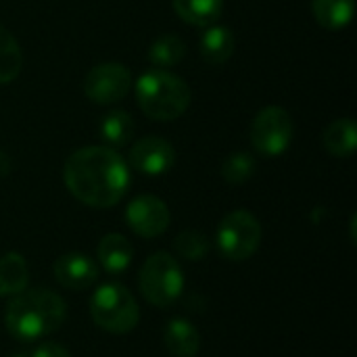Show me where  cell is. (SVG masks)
<instances>
[{"mask_svg":"<svg viewBox=\"0 0 357 357\" xmlns=\"http://www.w3.org/2000/svg\"><path fill=\"white\" fill-rule=\"evenodd\" d=\"M63 180L79 203L107 209L117 205L130 186V167L111 146H84L69 155Z\"/></svg>","mask_w":357,"mask_h":357,"instance_id":"1","label":"cell"},{"mask_svg":"<svg viewBox=\"0 0 357 357\" xmlns=\"http://www.w3.org/2000/svg\"><path fill=\"white\" fill-rule=\"evenodd\" d=\"M65 318L67 305L56 293L50 289H25L6 305L4 326L13 339L31 343L56 333Z\"/></svg>","mask_w":357,"mask_h":357,"instance_id":"2","label":"cell"},{"mask_svg":"<svg viewBox=\"0 0 357 357\" xmlns=\"http://www.w3.org/2000/svg\"><path fill=\"white\" fill-rule=\"evenodd\" d=\"M136 102L140 111L157 121L178 119L190 105V88L188 84L165 69L144 71L136 79Z\"/></svg>","mask_w":357,"mask_h":357,"instance_id":"3","label":"cell"},{"mask_svg":"<svg viewBox=\"0 0 357 357\" xmlns=\"http://www.w3.org/2000/svg\"><path fill=\"white\" fill-rule=\"evenodd\" d=\"M92 322L111 335H128L140 322V310L134 295L121 284H102L90 299Z\"/></svg>","mask_w":357,"mask_h":357,"instance_id":"4","label":"cell"},{"mask_svg":"<svg viewBox=\"0 0 357 357\" xmlns=\"http://www.w3.org/2000/svg\"><path fill=\"white\" fill-rule=\"evenodd\" d=\"M138 287L142 297L155 307L174 305L184 291V274L180 264L165 251L153 253L140 268Z\"/></svg>","mask_w":357,"mask_h":357,"instance_id":"5","label":"cell"},{"mask_svg":"<svg viewBox=\"0 0 357 357\" xmlns=\"http://www.w3.org/2000/svg\"><path fill=\"white\" fill-rule=\"evenodd\" d=\"M261 243V226L257 218L245 209H236L228 213L220 226L215 245L222 257L228 261H247L253 257Z\"/></svg>","mask_w":357,"mask_h":357,"instance_id":"6","label":"cell"},{"mask_svg":"<svg viewBox=\"0 0 357 357\" xmlns=\"http://www.w3.org/2000/svg\"><path fill=\"white\" fill-rule=\"evenodd\" d=\"M293 132V117L287 109L266 107L251 123V144L264 157H278L289 149Z\"/></svg>","mask_w":357,"mask_h":357,"instance_id":"7","label":"cell"},{"mask_svg":"<svg viewBox=\"0 0 357 357\" xmlns=\"http://www.w3.org/2000/svg\"><path fill=\"white\" fill-rule=\"evenodd\" d=\"M132 88V73L121 63H100L84 79V94L98 105L121 100Z\"/></svg>","mask_w":357,"mask_h":357,"instance_id":"8","label":"cell"},{"mask_svg":"<svg viewBox=\"0 0 357 357\" xmlns=\"http://www.w3.org/2000/svg\"><path fill=\"white\" fill-rule=\"evenodd\" d=\"M126 222L134 234L142 238H155L169 228V209L159 197L140 195L128 205Z\"/></svg>","mask_w":357,"mask_h":357,"instance_id":"9","label":"cell"},{"mask_svg":"<svg viewBox=\"0 0 357 357\" xmlns=\"http://www.w3.org/2000/svg\"><path fill=\"white\" fill-rule=\"evenodd\" d=\"M176 163L174 146L159 136L140 138L130 151V165L144 176H161L167 174Z\"/></svg>","mask_w":357,"mask_h":357,"instance_id":"10","label":"cell"},{"mask_svg":"<svg viewBox=\"0 0 357 357\" xmlns=\"http://www.w3.org/2000/svg\"><path fill=\"white\" fill-rule=\"evenodd\" d=\"M52 274L56 282L69 291H86L98 280V266L82 253H65L54 266Z\"/></svg>","mask_w":357,"mask_h":357,"instance_id":"11","label":"cell"},{"mask_svg":"<svg viewBox=\"0 0 357 357\" xmlns=\"http://www.w3.org/2000/svg\"><path fill=\"white\" fill-rule=\"evenodd\" d=\"M96 255H98L100 266L109 274H121L130 268V264L134 259V247L130 245V241L126 236L113 232V234H107L100 238Z\"/></svg>","mask_w":357,"mask_h":357,"instance_id":"12","label":"cell"},{"mask_svg":"<svg viewBox=\"0 0 357 357\" xmlns=\"http://www.w3.org/2000/svg\"><path fill=\"white\" fill-rule=\"evenodd\" d=\"M163 343L174 357H197L201 337L188 320L176 318L167 322L163 331Z\"/></svg>","mask_w":357,"mask_h":357,"instance_id":"13","label":"cell"},{"mask_svg":"<svg viewBox=\"0 0 357 357\" xmlns=\"http://www.w3.org/2000/svg\"><path fill=\"white\" fill-rule=\"evenodd\" d=\"M201 56L209 63V65H222L226 63L236 48V38L232 33L230 27L224 25H211L205 29V33L201 36Z\"/></svg>","mask_w":357,"mask_h":357,"instance_id":"14","label":"cell"},{"mask_svg":"<svg viewBox=\"0 0 357 357\" xmlns=\"http://www.w3.org/2000/svg\"><path fill=\"white\" fill-rule=\"evenodd\" d=\"M176 15L195 27H211L224 13V0H172Z\"/></svg>","mask_w":357,"mask_h":357,"instance_id":"15","label":"cell"},{"mask_svg":"<svg viewBox=\"0 0 357 357\" xmlns=\"http://www.w3.org/2000/svg\"><path fill=\"white\" fill-rule=\"evenodd\" d=\"M322 144L335 157H351L357 146L356 121L349 117L333 121L322 134Z\"/></svg>","mask_w":357,"mask_h":357,"instance_id":"16","label":"cell"},{"mask_svg":"<svg viewBox=\"0 0 357 357\" xmlns=\"http://www.w3.org/2000/svg\"><path fill=\"white\" fill-rule=\"evenodd\" d=\"M356 0H312L316 21L326 29H343L351 23Z\"/></svg>","mask_w":357,"mask_h":357,"instance_id":"17","label":"cell"},{"mask_svg":"<svg viewBox=\"0 0 357 357\" xmlns=\"http://www.w3.org/2000/svg\"><path fill=\"white\" fill-rule=\"evenodd\" d=\"M134 130L136 126H134L132 115L119 109L105 113L98 123V134L102 142L109 146H126L134 138Z\"/></svg>","mask_w":357,"mask_h":357,"instance_id":"18","label":"cell"},{"mask_svg":"<svg viewBox=\"0 0 357 357\" xmlns=\"http://www.w3.org/2000/svg\"><path fill=\"white\" fill-rule=\"evenodd\" d=\"M27 289L25 257L10 251L0 259V297H15Z\"/></svg>","mask_w":357,"mask_h":357,"instance_id":"19","label":"cell"},{"mask_svg":"<svg viewBox=\"0 0 357 357\" xmlns=\"http://www.w3.org/2000/svg\"><path fill=\"white\" fill-rule=\"evenodd\" d=\"M23 67V52L15 36L0 25V84H10L19 77Z\"/></svg>","mask_w":357,"mask_h":357,"instance_id":"20","label":"cell"},{"mask_svg":"<svg viewBox=\"0 0 357 357\" xmlns=\"http://www.w3.org/2000/svg\"><path fill=\"white\" fill-rule=\"evenodd\" d=\"M184 54H186V44L182 42L180 36H174V33L159 36L149 48V61L157 69L178 65L184 59Z\"/></svg>","mask_w":357,"mask_h":357,"instance_id":"21","label":"cell"},{"mask_svg":"<svg viewBox=\"0 0 357 357\" xmlns=\"http://www.w3.org/2000/svg\"><path fill=\"white\" fill-rule=\"evenodd\" d=\"M174 249L186 261H201L209 253V241L199 230H184L176 236Z\"/></svg>","mask_w":357,"mask_h":357,"instance_id":"22","label":"cell"},{"mask_svg":"<svg viewBox=\"0 0 357 357\" xmlns=\"http://www.w3.org/2000/svg\"><path fill=\"white\" fill-rule=\"evenodd\" d=\"M255 172V159L245 153V151H238V153H232L224 165H222V178L228 182V184H245Z\"/></svg>","mask_w":357,"mask_h":357,"instance_id":"23","label":"cell"},{"mask_svg":"<svg viewBox=\"0 0 357 357\" xmlns=\"http://www.w3.org/2000/svg\"><path fill=\"white\" fill-rule=\"evenodd\" d=\"M31 357H71L69 351L56 343H42L40 347H36V351L31 354Z\"/></svg>","mask_w":357,"mask_h":357,"instance_id":"24","label":"cell"},{"mask_svg":"<svg viewBox=\"0 0 357 357\" xmlns=\"http://www.w3.org/2000/svg\"><path fill=\"white\" fill-rule=\"evenodd\" d=\"M8 174H10V157L4 151H0V180L6 178Z\"/></svg>","mask_w":357,"mask_h":357,"instance_id":"25","label":"cell"},{"mask_svg":"<svg viewBox=\"0 0 357 357\" xmlns=\"http://www.w3.org/2000/svg\"><path fill=\"white\" fill-rule=\"evenodd\" d=\"M13 357H25V356H13Z\"/></svg>","mask_w":357,"mask_h":357,"instance_id":"26","label":"cell"}]
</instances>
